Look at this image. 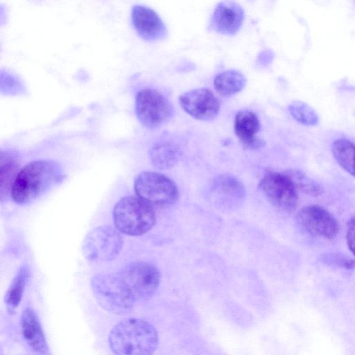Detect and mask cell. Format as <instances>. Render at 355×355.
I'll list each match as a JSON object with an SVG mask.
<instances>
[{
  "instance_id": "cell-13",
  "label": "cell",
  "mask_w": 355,
  "mask_h": 355,
  "mask_svg": "<svg viewBox=\"0 0 355 355\" xmlns=\"http://www.w3.org/2000/svg\"><path fill=\"white\" fill-rule=\"evenodd\" d=\"M131 19L138 35L148 42L164 39L167 35L166 27L159 15L150 8L135 5L132 8Z\"/></svg>"
},
{
  "instance_id": "cell-9",
  "label": "cell",
  "mask_w": 355,
  "mask_h": 355,
  "mask_svg": "<svg viewBox=\"0 0 355 355\" xmlns=\"http://www.w3.org/2000/svg\"><path fill=\"white\" fill-rule=\"evenodd\" d=\"M259 189L266 198L278 209L290 212L297 203V191L285 173L267 172L259 182Z\"/></svg>"
},
{
  "instance_id": "cell-16",
  "label": "cell",
  "mask_w": 355,
  "mask_h": 355,
  "mask_svg": "<svg viewBox=\"0 0 355 355\" xmlns=\"http://www.w3.org/2000/svg\"><path fill=\"white\" fill-rule=\"evenodd\" d=\"M20 323L23 337L28 345L38 354H47V342L37 315L32 308L28 307L23 311Z\"/></svg>"
},
{
  "instance_id": "cell-5",
  "label": "cell",
  "mask_w": 355,
  "mask_h": 355,
  "mask_svg": "<svg viewBox=\"0 0 355 355\" xmlns=\"http://www.w3.org/2000/svg\"><path fill=\"white\" fill-rule=\"evenodd\" d=\"M135 113L144 127L154 130L168 123L173 118L175 110L161 92L152 88H144L136 94Z\"/></svg>"
},
{
  "instance_id": "cell-6",
  "label": "cell",
  "mask_w": 355,
  "mask_h": 355,
  "mask_svg": "<svg viewBox=\"0 0 355 355\" xmlns=\"http://www.w3.org/2000/svg\"><path fill=\"white\" fill-rule=\"evenodd\" d=\"M134 189L137 196L153 207H170L176 202L179 196L175 183L157 172L139 173L135 179Z\"/></svg>"
},
{
  "instance_id": "cell-26",
  "label": "cell",
  "mask_w": 355,
  "mask_h": 355,
  "mask_svg": "<svg viewBox=\"0 0 355 355\" xmlns=\"http://www.w3.org/2000/svg\"><path fill=\"white\" fill-rule=\"evenodd\" d=\"M272 59V54L270 51H263L258 56V62L262 65H266L269 63Z\"/></svg>"
},
{
  "instance_id": "cell-10",
  "label": "cell",
  "mask_w": 355,
  "mask_h": 355,
  "mask_svg": "<svg viewBox=\"0 0 355 355\" xmlns=\"http://www.w3.org/2000/svg\"><path fill=\"white\" fill-rule=\"evenodd\" d=\"M244 185L235 176L223 174L216 177L209 187V197L214 206L223 211H232L245 201Z\"/></svg>"
},
{
  "instance_id": "cell-8",
  "label": "cell",
  "mask_w": 355,
  "mask_h": 355,
  "mask_svg": "<svg viewBox=\"0 0 355 355\" xmlns=\"http://www.w3.org/2000/svg\"><path fill=\"white\" fill-rule=\"evenodd\" d=\"M123 245V237L116 229L103 225L92 230L82 245L85 257L92 261H108L117 257Z\"/></svg>"
},
{
  "instance_id": "cell-18",
  "label": "cell",
  "mask_w": 355,
  "mask_h": 355,
  "mask_svg": "<svg viewBox=\"0 0 355 355\" xmlns=\"http://www.w3.org/2000/svg\"><path fill=\"white\" fill-rule=\"evenodd\" d=\"M149 157L155 167L162 170L169 169L179 161L181 150L172 141H159L150 148Z\"/></svg>"
},
{
  "instance_id": "cell-17",
  "label": "cell",
  "mask_w": 355,
  "mask_h": 355,
  "mask_svg": "<svg viewBox=\"0 0 355 355\" xmlns=\"http://www.w3.org/2000/svg\"><path fill=\"white\" fill-rule=\"evenodd\" d=\"M19 159L16 153L1 150L0 153V197L1 200L11 196L15 180L19 171Z\"/></svg>"
},
{
  "instance_id": "cell-2",
  "label": "cell",
  "mask_w": 355,
  "mask_h": 355,
  "mask_svg": "<svg viewBox=\"0 0 355 355\" xmlns=\"http://www.w3.org/2000/svg\"><path fill=\"white\" fill-rule=\"evenodd\" d=\"M108 343L115 355H152L157 347L159 336L148 321L128 318L112 328Z\"/></svg>"
},
{
  "instance_id": "cell-3",
  "label": "cell",
  "mask_w": 355,
  "mask_h": 355,
  "mask_svg": "<svg viewBox=\"0 0 355 355\" xmlns=\"http://www.w3.org/2000/svg\"><path fill=\"white\" fill-rule=\"evenodd\" d=\"M112 217L116 228L130 236L146 233L156 222L153 207L134 196L121 198L113 208Z\"/></svg>"
},
{
  "instance_id": "cell-4",
  "label": "cell",
  "mask_w": 355,
  "mask_h": 355,
  "mask_svg": "<svg viewBox=\"0 0 355 355\" xmlns=\"http://www.w3.org/2000/svg\"><path fill=\"white\" fill-rule=\"evenodd\" d=\"M91 288L98 304L114 314L129 313L136 302L117 274L94 276L91 279Z\"/></svg>"
},
{
  "instance_id": "cell-23",
  "label": "cell",
  "mask_w": 355,
  "mask_h": 355,
  "mask_svg": "<svg viewBox=\"0 0 355 355\" xmlns=\"http://www.w3.org/2000/svg\"><path fill=\"white\" fill-rule=\"evenodd\" d=\"M292 117L298 123L306 125H315L318 123L316 112L304 102L295 101L288 105Z\"/></svg>"
},
{
  "instance_id": "cell-11",
  "label": "cell",
  "mask_w": 355,
  "mask_h": 355,
  "mask_svg": "<svg viewBox=\"0 0 355 355\" xmlns=\"http://www.w3.org/2000/svg\"><path fill=\"white\" fill-rule=\"evenodd\" d=\"M178 102L182 110L200 121H211L219 113L220 103L210 89L205 87L187 91L180 95Z\"/></svg>"
},
{
  "instance_id": "cell-14",
  "label": "cell",
  "mask_w": 355,
  "mask_h": 355,
  "mask_svg": "<svg viewBox=\"0 0 355 355\" xmlns=\"http://www.w3.org/2000/svg\"><path fill=\"white\" fill-rule=\"evenodd\" d=\"M244 10L241 6L233 1H223L215 7L209 28L225 35H235L244 20Z\"/></svg>"
},
{
  "instance_id": "cell-1",
  "label": "cell",
  "mask_w": 355,
  "mask_h": 355,
  "mask_svg": "<svg viewBox=\"0 0 355 355\" xmlns=\"http://www.w3.org/2000/svg\"><path fill=\"white\" fill-rule=\"evenodd\" d=\"M64 177L61 166L54 161L31 162L19 170L12 187L11 197L18 205H28L58 184Z\"/></svg>"
},
{
  "instance_id": "cell-7",
  "label": "cell",
  "mask_w": 355,
  "mask_h": 355,
  "mask_svg": "<svg viewBox=\"0 0 355 355\" xmlns=\"http://www.w3.org/2000/svg\"><path fill=\"white\" fill-rule=\"evenodd\" d=\"M117 275L135 301L150 299L157 290L161 279L157 268L146 261L130 263Z\"/></svg>"
},
{
  "instance_id": "cell-20",
  "label": "cell",
  "mask_w": 355,
  "mask_h": 355,
  "mask_svg": "<svg viewBox=\"0 0 355 355\" xmlns=\"http://www.w3.org/2000/svg\"><path fill=\"white\" fill-rule=\"evenodd\" d=\"M31 275L30 268L24 265L18 270L5 295L6 309L12 314L19 304L24 288Z\"/></svg>"
},
{
  "instance_id": "cell-12",
  "label": "cell",
  "mask_w": 355,
  "mask_h": 355,
  "mask_svg": "<svg viewBox=\"0 0 355 355\" xmlns=\"http://www.w3.org/2000/svg\"><path fill=\"white\" fill-rule=\"evenodd\" d=\"M296 220L310 234L328 239L334 238L339 230L338 223L334 216L318 205L302 207L296 216Z\"/></svg>"
},
{
  "instance_id": "cell-15",
  "label": "cell",
  "mask_w": 355,
  "mask_h": 355,
  "mask_svg": "<svg viewBox=\"0 0 355 355\" xmlns=\"http://www.w3.org/2000/svg\"><path fill=\"white\" fill-rule=\"evenodd\" d=\"M260 129V121L254 112L250 110H241L235 115L234 133L245 148L252 150L263 145V140L257 136Z\"/></svg>"
},
{
  "instance_id": "cell-19",
  "label": "cell",
  "mask_w": 355,
  "mask_h": 355,
  "mask_svg": "<svg viewBox=\"0 0 355 355\" xmlns=\"http://www.w3.org/2000/svg\"><path fill=\"white\" fill-rule=\"evenodd\" d=\"M246 78L239 71L230 69L216 76L214 86L216 92L223 97L229 98L240 92L245 87Z\"/></svg>"
},
{
  "instance_id": "cell-22",
  "label": "cell",
  "mask_w": 355,
  "mask_h": 355,
  "mask_svg": "<svg viewBox=\"0 0 355 355\" xmlns=\"http://www.w3.org/2000/svg\"><path fill=\"white\" fill-rule=\"evenodd\" d=\"M284 173L291 180L297 191L313 196H318L322 193L320 186L301 171L290 169Z\"/></svg>"
},
{
  "instance_id": "cell-21",
  "label": "cell",
  "mask_w": 355,
  "mask_h": 355,
  "mask_svg": "<svg viewBox=\"0 0 355 355\" xmlns=\"http://www.w3.org/2000/svg\"><path fill=\"white\" fill-rule=\"evenodd\" d=\"M334 158L340 166L355 178V145L346 139H338L332 144Z\"/></svg>"
},
{
  "instance_id": "cell-24",
  "label": "cell",
  "mask_w": 355,
  "mask_h": 355,
  "mask_svg": "<svg viewBox=\"0 0 355 355\" xmlns=\"http://www.w3.org/2000/svg\"><path fill=\"white\" fill-rule=\"evenodd\" d=\"M324 261L329 264L340 266L346 269H352L355 266V260L345 257L339 254H329L323 257Z\"/></svg>"
},
{
  "instance_id": "cell-25",
  "label": "cell",
  "mask_w": 355,
  "mask_h": 355,
  "mask_svg": "<svg viewBox=\"0 0 355 355\" xmlns=\"http://www.w3.org/2000/svg\"><path fill=\"white\" fill-rule=\"evenodd\" d=\"M346 239L349 249L355 256V218H351L347 223Z\"/></svg>"
}]
</instances>
